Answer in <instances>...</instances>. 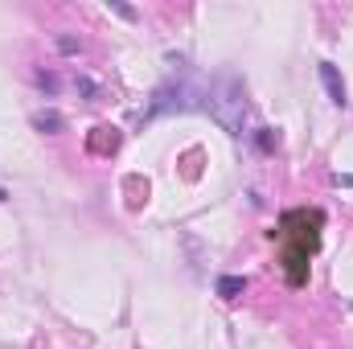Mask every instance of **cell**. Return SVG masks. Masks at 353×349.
Segmentation results:
<instances>
[{
	"instance_id": "cell-10",
	"label": "cell",
	"mask_w": 353,
	"mask_h": 349,
	"mask_svg": "<svg viewBox=\"0 0 353 349\" xmlns=\"http://www.w3.org/2000/svg\"><path fill=\"white\" fill-rule=\"evenodd\" d=\"M0 201H8V189H4V185H0Z\"/></svg>"
},
{
	"instance_id": "cell-7",
	"label": "cell",
	"mask_w": 353,
	"mask_h": 349,
	"mask_svg": "<svg viewBox=\"0 0 353 349\" xmlns=\"http://www.w3.org/2000/svg\"><path fill=\"white\" fill-rule=\"evenodd\" d=\"M255 144H259V152H271V148L279 144V136H275L271 128H259V136H255Z\"/></svg>"
},
{
	"instance_id": "cell-8",
	"label": "cell",
	"mask_w": 353,
	"mask_h": 349,
	"mask_svg": "<svg viewBox=\"0 0 353 349\" xmlns=\"http://www.w3.org/2000/svg\"><path fill=\"white\" fill-rule=\"evenodd\" d=\"M37 83H41V87L50 90V94L58 90V79H54V74H41V70H37Z\"/></svg>"
},
{
	"instance_id": "cell-9",
	"label": "cell",
	"mask_w": 353,
	"mask_h": 349,
	"mask_svg": "<svg viewBox=\"0 0 353 349\" xmlns=\"http://www.w3.org/2000/svg\"><path fill=\"white\" fill-rule=\"evenodd\" d=\"M58 50H62V54H74V50H79V41H74V37H58Z\"/></svg>"
},
{
	"instance_id": "cell-6",
	"label": "cell",
	"mask_w": 353,
	"mask_h": 349,
	"mask_svg": "<svg viewBox=\"0 0 353 349\" xmlns=\"http://www.w3.org/2000/svg\"><path fill=\"white\" fill-rule=\"evenodd\" d=\"M243 292H247V279H243V275H222V279H218V296H222V300H234V296H243Z\"/></svg>"
},
{
	"instance_id": "cell-3",
	"label": "cell",
	"mask_w": 353,
	"mask_h": 349,
	"mask_svg": "<svg viewBox=\"0 0 353 349\" xmlns=\"http://www.w3.org/2000/svg\"><path fill=\"white\" fill-rule=\"evenodd\" d=\"M316 74H321V83H325V90H329V103H333V107H345V103H350L345 79H341V70H337L333 62H321V66H316Z\"/></svg>"
},
{
	"instance_id": "cell-2",
	"label": "cell",
	"mask_w": 353,
	"mask_h": 349,
	"mask_svg": "<svg viewBox=\"0 0 353 349\" xmlns=\"http://www.w3.org/2000/svg\"><path fill=\"white\" fill-rule=\"evenodd\" d=\"M201 103H205V90H197L193 83H185V79H173V83L157 87L152 103H148V111H144V119L176 115V111H193V107H201Z\"/></svg>"
},
{
	"instance_id": "cell-4",
	"label": "cell",
	"mask_w": 353,
	"mask_h": 349,
	"mask_svg": "<svg viewBox=\"0 0 353 349\" xmlns=\"http://www.w3.org/2000/svg\"><path fill=\"white\" fill-rule=\"evenodd\" d=\"M87 144H90V152H99V157L115 152V148H119V128H94Z\"/></svg>"
},
{
	"instance_id": "cell-1",
	"label": "cell",
	"mask_w": 353,
	"mask_h": 349,
	"mask_svg": "<svg viewBox=\"0 0 353 349\" xmlns=\"http://www.w3.org/2000/svg\"><path fill=\"white\" fill-rule=\"evenodd\" d=\"M201 111H210V119L230 132V136H243V115H247V87L239 74H222L205 87V103Z\"/></svg>"
},
{
	"instance_id": "cell-5",
	"label": "cell",
	"mask_w": 353,
	"mask_h": 349,
	"mask_svg": "<svg viewBox=\"0 0 353 349\" xmlns=\"http://www.w3.org/2000/svg\"><path fill=\"white\" fill-rule=\"evenodd\" d=\"M33 128H37V132H50V136H54V132H62V128H66V119H62V115H58L54 107H46V111H33Z\"/></svg>"
}]
</instances>
